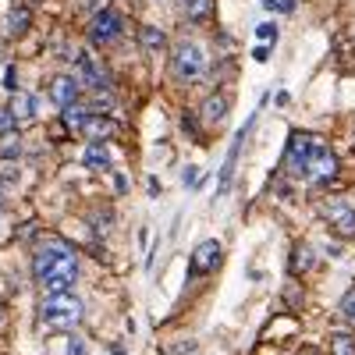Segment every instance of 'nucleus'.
Masks as SVG:
<instances>
[{
    "label": "nucleus",
    "instance_id": "obj_15",
    "mask_svg": "<svg viewBox=\"0 0 355 355\" xmlns=\"http://www.w3.org/2000/svg\"><path fill=\"white\" fill-rule=\"evenodd\" d=\"M78 132L85 135V142H107V139L117 135V121H114L110 114H89L85 125Z\"/></svg>",
    "mask_w": 355,
    "mask_h": 355
},
{
    "label": "nucleus",
    "instance_id": "obj_32",
    "mask_svg": "<svg viewBox=\"0 0 355 355\" xmlns=\"http://www.w3.org/2000/svg\"><path fill=\"white\" fill-rule=\"evenodd\" d=\"M8 299H11V281L0 274V302H8Z\"/></svg>",
    "mask_w": 355,
    "mask_h": 355
},
{
    "label": "nucleus",
    "instance_id": "obj_12",
    "mask_svg": "<svg viewBox=\"0 0 355 355\" xmlns=\"http://www.w3.org/2000/svg\"><path fill=\"white\" fill-rule=\"evenodd\" d=\"M82 82H85V89H107L110 85V71L100 61H93V53H89V50L78 53V85Z\"/></svg>",
    "mask_w": 355,
    "mask_h": 355
},
{
    "label": "nucleus",
    "instance_id": "obj_26",
    "mask_svg": "<svg viewBox=\"0 0 355 355\" xmlns=\"http://www.w3.org/2000/svg\"><path fill=\"white\" fill-rule=\"evenodd\" d=\"M338 309H341V316L355 327V288H348V291L341 295V306H338Z\"/></svg>",
    "mask_w": 355,
    "mask_h": 355
},
{
    "label": "nucleus",
    "instance_id": "obj_22",
    "mask_svg": "<svg viewBox=\"0 0 355 355\" xmlns=\"http://www.w3.org/2000/svg\"><path fill=\"white\" fill-rule=\"evenodd\" d=\"M281 299L288 302V309H302V302H306V288H302V281H299V277H291V281L284 284V291H281Z\"/></svg>",
    "mask_w": 355,
    "mask_h": 355
},
{
    "label": "nucleus",
    "instance_id": "obj_2",
    "mask_svg": "<svg viewBox=\"0 0 355 355\" xmlns=\"http://www.w3.org/2000/svg\"><path fill=\"white\" fill-rule=\"evenodd\" d=\"M85 316V306L82 299H75V295H46L43 306H40V320H43V327L57 331V334H71L78 323Z\"/></svg>",
    "mask_w": 355,
    "mask_h": 355
},
{
    "label": "nucleus",
    "instance_id": "obj_17",
    "mask_svg": "<svg viewBox=\"0 0 355 355\" xmlns=\"http://www.w3.org/2000/svg\"><path fill=\"white\" fill-rule=\"evenodd\" d=\"M8 110H11V117H15V125H21V121H33L36 117V96H15L11 103H8Z\"/></svg>",
    "mask_w": 355,
    "mask_h": 355
},
{
    "label": "nucleus",
    "instance_id": "obj_9",
    "mask_svg": "<svg viewBox=\"0 0 355 355\" xmlns=\"http://www.w3.org/2000/svg\"><path fill=\"white\" fill-rule=\"evenodd\" d=\"M256 117H259V110L249 117V121L234 132V139H231V150H227V160H224V167H220V178H217V196H227V189H231V182H234V167H239V153H242V146H245V135H249V128H256Z\"/></svg>",
    "mask_w": 355,
    "mask_h": 355
},
{
    "label": "nucleus",
    "instance_id": "obj_23",
    "mask_svg": "<svg viewBox=\"0 0 355 355\" xmlns=\"http://www.w3.org/2000/svg\"><path fill=\"white\" fill-rule=\"evenodd\" d=\"M327 355H355V334H352V331H338V334L331 338Z\"/></svg>",
    "mask_w": 355,
    "mask_h": 355
},
{
    "label": "nucleus",
    "instance_id": "obj_34",
    "mask_svg": "<svg viewBox=\"0 0 355 355\" xmlns=\"http://www.w3.org/2000/svg\"><path fill=\"white\" fill-rule=\"evenodd\" d=\"M182 125H185V135H192V139H196V117H192V114H185V117H182Z\"/></svg>",
    "mask_w": 355,
    "mask_h": 355
},
{
    "label": "nucleus",
    "instance_id": "obj_16",
    "mask_svg": "<svg viewBox=\"0 0 355 355\" xmlns=\"http://www.w3.org/2000/svg\"><path fill=\"white\" fill-rule=\"evenodd\" d=\"M82 164H85L89 171H107V167H114V157H110V150H107V142H85Z\"/></svg>",
    "mask_w": 355,
    "mask_h": 355
},
{
    "label": "nucleus",
    "instance_id": "obj_7",
    "mask_svg": "<svg viewBox=\"0 0 355 355\" xmlns=\"http://www.w3.org/2000/svg\"><path fill=\"white\" fill-rule=\"evenodd\" d=\"M64 256H75L68 239H36V245H33V277L40 281L50 266L57 259H64Z\"/></svg>",
    "mask_w": 355,
    "mask_h": 355
},
{
    "label": "nucleus",
    "instance_id": "obj_41",
    "mask_svg": "<svg viewBox=\"0 0 355 355\" xmlns=\"http://www.w3.org/2000/svg\"><path fill=\"white\" fill-rule=\"evenodd\" d=\"M4 57H8V43H4V40H0V61H4Z\"/></svg>",
    "mask_w": 355,
    "mask_h": 355
},
{
    "label": "nucleus",
    "instance_id": "obj_24",
    "mask_svg": "<svg viewBox=\"0 0 355 355\" xmlns=\"http://www.w3.org/2000/svg\"><path fill=\"white\" fill-rule=\"evenodd\" d=\"M18 157H21V135L18 132L0 135V160H18Z\"/></svg>",
    "mask_w": 355,
    "mask_h": 355
},
{
    "label": "nucleus",
    "instance_id": "obj_10",
    "mask_svg": "<svg viewBox=\"0 0 355 355\" xmlns=\"http://www.w3.org/2000/svg\"><path fill=\"white\" fill-rule=\"evenodd\" d=\"M220 266H224V245H220L217 239H202V242H196V249H192V270H196V274L214 277Z\"/></svg>",
    "mask_w": 355,
    "mask_h": 355
},
{
    "label": "nucleus",
    "instance_id": "obj_27",
    "mask_svg": "<svg viewBox=\"0 0 355 355\" xmlns=\"http://www.w3.org/2000/svg\"><path fill=\"white\" fill-rule=\"evenodd\" d=\"M36 231H40V227H36V220H28V224H18V231H15V239H18V242H25V239L33 242V239H36Z\"/></svg>",
    "mask_w": 355,
    "mask_h": 355
},
{
    "label": "nucleus",
    "instance_id": "obj_5",
    "mask_svg": "<svg viewBox=\"0 0 355 355\" xmlns=\"http://www.w3.org/2000/svg\"><path fill=\"white\" fill-rule=\"evenodd\" d=\"M320 217H323V224H327V231L334 234V239H341V242L355 239V210L341 196L323 199L320 202Z\"/></svg>",
    "mask_w": 355,
    "mask_h": 355
},
{
    "label": "nucleus",
    "instance_id": "obj_40",
    "mask_svg": "<svg viewBox=\"0 0 355 355\" xmlns=\"http://www.w3.org/2000/svg\"><path fill=\"white\" fill-rule=\"evenodd\" d=\"M299 355H323V352H320V348H302Z\"/></svg>",
    "mask_w": 355,
    "mask_h": 355
},
{
    "label": "nucleus",
    "instance_id": "obj_18",
    "mask_svg": "<svg viewBox=\"0 0 355 355\" xmlns=\"http://www.w3.org/2000/svg\"><path fill=\"white\" fill-rule=\"evenodd\" d=\"M89 114H93V110H89V103H85V100H78V103H71V107H64V110H61V125L78 132V128L85 125V117H89Z\"/></svg>",
    "mask_w": 355,
    "mask_h": 355
},
{
    "label": "nucleus",
    "instance_id": "obj_8",
    "mask_svg": "<svg viewBox=\"0 0 355 355\" xmlns=\"http://www.w3.org/2000/svg\"><path fill=\"white\" fill-rule=\"evenodd\" d=\"M316 142H320V135H313V132H299V128L288 132V142H284V171L302 178V167H306V160H309Z\"/></svg>",
    "mask_w": 355,
    "mask_h": 355
},
{
    "label": "nucleus",
    "instance_id": "obj_37",
    "mask_svg": "<svg viewBox=\"0 0 355 355\" xmlns=\"http://www.w3.org/2000/svg\"><path fill=\"white\" fill-rule=\"evenodd\" d=\"M274 103H277V107H288V103H291V96H288V93H284V89H281V93L274 96Z\"/></svg>",
    "mask_w": 355,
    "mask_h": 355
},
{
    "label": "nucleus",
    "instance_id": "obj_25",
    "mask_svg": "<svg viewBox=\"0 0 355 355\" xmlns=\"http://www.w3.org/2000/svg\"><path fill=\"white\" fill-rule=\"evenodd\" d=\"M89 224H93V227H96V231L103 234L107 227H114V214L107 210V206H96V210L89 214Z\"/></svg>",
    "mask_w": 355,
    "mask_h": 355
},
{
    "label": "nucleus",
    "instance_id": "obj_29",
    "mask_svg": "<svg viewBox=\"0 0 355 355\" xmlns=\"http://www.w3.org/2000/svg\"><path fill=\"white\" fill-rule=\"evenodd\" d=\"M256 36H259V40H266V43L277 40V25H274V21H263V25H256Z\"/></svg>",
    "mask_w": 355,
    "mask_h": 355
},
{
    "label": "nucleus",
    "instance_id": "obj_3",
    "mask_svg": "<svg viewBox=\"0 0 355 355\" xmlns=\"http://www.w3.org/2000/svg\"><path fill=\"white\" fill-rule=\"evenodd\" d=\"M338 174H341L338 153L320 139V142L313 146V153H309L306 167H302V178H306V182H313V185H320V189H331V185L338 182Z\"/></svg>",
    "mask_w": 355,
    "mask_h": 355
},
{
    "label": "nucleus",
    "instance_id": "obj_42",
    "mask_svg": "<svg viewBox=\"0 0 355 355\" xmlns=\"http://www.w3.org/2000/svg\"><path fill=\"white\" fill-rule=\"evenodd\" d=\"M345 202H348V206H352V210H355V189L348 192V199H345Z\"/></svg>",
    "mask_w": 355,
    "mask_h": 355
},
{
    "label": "nucleus",
    "instance_id": "obj_21",
    "mask_svg": "<svg viewBox=\"0 0 355 355\" xmlns=\"http://www.w3.org/2000/svg\"><path fill=\"white\" fill-rule=\"evenodd\" d=\"M139 43L146 50H164L167 46V33H164V28H153V25H142L139 28Z\"/></svg>",
    "mask_w": 355,
    "mask_h": 355
},
{
    "label": "nucleus",
    "instance_id": "obj_19",
    "mask_svg": "<svg viewBox=\"0 0 355 355\" xmlns=\"http://www.w3.org/2000/svg\"><path fill=\"white\" fill-rule=\"evenodd\" d=\"M217 11V0H185V18L189 21H210Z\"/></svg>",
    "mask_w": 355,
    "mask_h": 355
},
{
    "label": "nucleus",
    "instance_id": "obj_13",
    "mask_svg": "<svg viewBox=\"0 0 355 355\" xmlns=\"http://www.w3.org/2000/svg\"><path fill=\"white\" fill-rule=\"evenodd\" d=\"M227 110H231V96L224 93V89H214L210 96L199 100V121L202 125H220L227 117Z\"/></svg>",
    "mask_w": 355,
    "mask_h": 355
},
{
    "label": "nucleus",
    "instance_id": "obj_6",
    "mask_svg": "<svg viewBox=\"0 0 355 355\" xmlns=\"http://www.w3.org/2000/svg\"><path fill=\"white\" fill-rule=\"evenodd\" d=\"M125 36V15L117 8H103L100 15H93V25H89V40L96 46H114Z\"/></svg>",
    "mask_w": 355,
    "mask_h": 355
},
{
    "label": "nucleus",
    "instance_id": "obj_11",
    "mask_svg": "<svg viewBox=\"0 0 355 355\" xmlns=\"http://www.w3.org/2000/svg\"><path fill=\"white\" fill-rule=\"evenodd\" d=\"M316 263H320V252H316V245L313 242H295L291 245V256H288V270H291V277H306V274H313L316 270Z\"/></svg>",
    "mask_w": 355,
    "mask_h": 355
},
{
    "label": "nucleus",
    "instance_id": "obj_31",
    "mask_svg": "<svg viewBox=\"0 0 355 355\" xmlns=\"http://www.w3.org/2000/svg\"><path fill=\"white\" fill-rule=\"evenodd\" d=\"M114 192H117V196L128 192V178H125V174H114Z\"/></svg>",
    "mask_w": 355,
    "mask_h": 355
},
{
    "label": "nucleus",
    "instance_id": "obj_28",
    "mask_svg": "<svg viewBox=\"0 0 355 355\" xmlns=\"http://www.w3.org/2000/svg\"><path fill=\"white\" fill-rule=\"evenodd\" d=\"M8 132H18V125H15L11 110H8V107H0V135H8Z\"/></svg>",
    "mask_w": 355,
    "mask_h": 355
},
{
    "label": "nucleus",
    "instance_id": "obj_20",
    "mask_svg": "<svg viewBox=\"0 0 355 355\" xmlns=\"http://www.w3.org/2000/svg\"><path fill=\"white\" fill-rule=\"evenodd\" d=\"M28 21H33V8H25V4L11 8V11H8V33H11V36H21L25 28H28Z\"/></svg>",
    "mask_w": 355,
    "mask_h": 355
},
{
    "label": "nucleus",
    "instance_id": "obj_39",
    "mask_svg": "<svg viewBox=\"0 0 355 355\" xmlns=\"http://www.w3.org/2000/svg\"><path fill=\"white\" fill-rule=\"evenodd\" d=\"M107 355H128V352H125L121 345H110V352H107Z\"/></svg>",
    "mask_w": 355,
    "mask_h": 355
},
{
    "label": "nucleus",
    "instance_id": "obj_30",
    "mask_svg": "<svg viewBox=\"0 0 355 355\" xmlns=\"http://www.w3.org/2000/svg\"><path fill=\"white\" fill-rule=\"evenodd\" d=\"M192 348H196V341L189 338V341H178V345H171V348H167V355H185V352H192Z\"/></svg>",
    "mask_w": 355,
    "mask_h": 355
},
{
    "label": "nucleus",
    "instance_id": "obj_14",
    "mask_svg": "<svg viewBox=\"0 0 355 355\" xmlns=\"http://www.w3.org/2000/svg\"><path fill=\"white\" fill-rule=\"evenodd\" d=\"M46 96H50V103H53L57 110H64V107L78 103V78H71V75H57V78H50Z\"/></svg>",
    "mask_w": 355,
    "mask_h": 355
},
{
    "label": "nucleus",
    "instance_id": "obj_43",
    "mask_svg": "<svg viewBox=\"0 0 355 355\" xmlns=\"http://www.w3.org/2000/svg\"><path fill=\"white\" fill-rule=\"evenodd\" d=\"M25 4H28V8H36V4H40V0H25Z\"/></svg>",
    "mask_w": 355,
    "mask_h": 355
},
{
    "label": "nucleus",
    "instance_id": "obj_38",
    "mask_svg": "<svg viewBox=\"0 0 355 355\" xmlns=\"http://www.w3.org/2000/svg\"><path fill=\"white\" fill-rule=\"evenodd\" d=\"M4 85H8V89H15V85H18V78H15V68H8V75H4Z\"/></svg>",
    "mask_w": 355,
    "mask_h": 355
},
{
    "label": "nucleus",
    "instance_id": "obj_1",
    "mask_svg": "<svg viewBox=\"0 0 355 355\" xmlns=\"http://www.w3.org/2000/svg\"><path fill=\"white\" fill-rule=\"evenodd\" d=\"M171 71L178 82H202L206 75H210V57H206V46L196 43V40H178L171 46Z\"/></svg>",
    "mask_w": 355,
    "mask_h": 355
},
{
    "label": "nucleus",
    "instance_id": "obj_35",
    "mask_svg": "<svg viewBox=\"0 0 355 355\" xmlns=\"http://www.w3.org/2000/svg\"><path fill=\"white\" fill-rule=\"evenodd\" d=\"M185 185H189V189H199V185H196V167H185Z\"/></svg>",
    "mask_w": 355,
    "mask_h": 355
},
{
    "label": "nucleus",
    "instance_id": "obj_4",
    "mask_svg": "<svg viewBox=\"0 0 355 355\" xmlns=\"http://www.w3.org/2000/svg\"><path fill=\"white\" fill-rule=\"evenodd\" d=\"M78 277H82L78 256H64V259H57L36 284L43 288V295H68V291L78 284Z\"/></svg>",
    "mask_w": 355,
    "mask_h": 355
},
{
    "label": "nucleus",
    "instance_id": "obj_33",
    "mask_svg": "<svg viewBox=\"0 0 355 355\" xmlns=\"http://www.w3.org/2000/svg\"><path fill=\"white\" fill-rule=\"evenodd\" d=\"M11 327V313H8V306L0 302V331H8Z\"/></svg>",
    "mask_w": 355,
    "mask_h": 355
},
{
    "label": "nucleus",
    "instance_id": "obj_36",
    "mask_svg": "<svg viewBox=\"0 0 355 355\" xmlns=\"http://www.w3.org/2000/svg\"><path fill=\"white\" fill-rule=\"evenodd\" d=\"M252 57H256V61H266V57H270V46H256Z\"/></svg>",
    "mask_w": 355,
    "mask_h": 355
}]
</instances>
